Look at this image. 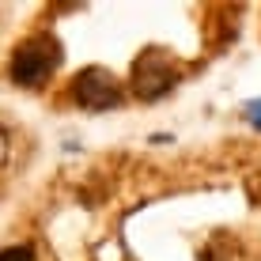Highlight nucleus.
Segmentation results:
<instances>
[{
    "instance_id": "1",
    "label": "nucleus",
    "mask_w": 261,
    "mask_h": 261,
    "mask_svg": "<svg viewBox=\"0 0 261 261\" xmlns=\"http://www.w3.org/2000/svg\"><path fill=\"white\" fill-rule=\"evenodd\" d=\"M61 42L53 34H31L12 49V80L19 87H42L61 68Z\"/></svg>"
},
{
    "instance_id": "2",
    "label": "nucleus",
    "mask_w": 261,
    "mask_h": 261,
    "mask_svg": "<svg viewBox=\"0 0 261 261\" xmlns=\"http://www.w3.org/2000/svg\"><path fill=\"white\" fill-rule=\"evenodd\" d=\"M178 84V65L170 61V53L163 49H144L133 65V95L144 102H155L163 98L170 87Z\"/></svg>"
},
{
    "instance_id": "3",
    "label": "nucleus",
    "mask_w": 261,
    "mask_h": 261,
    "mask_svg": "<svg viewBox=\"0 0 261 261\" xmlns=\"http://www.w3.org/2000/svg\"><path fill=\"white\" fill-rule=\"evenodd\" d=\"M72 98H76L84 110H110V106L121 102V84H118V76H114L110 68L87 65L72 80Z\"/></svg>"
},
{
    "instance_id": "4",
    "label": "nucleus",
    "mask_w": 261,
    "mask_h": 261,
    "mask_svg": "<svg viewBox=\"0 0 261 261\" xmlns=\"http://www.w3.org/2000/svg\"><path fill=\"white\" fill-rule=\"evenodd\" d=\"M201 261H239V246L231 235H212V242L204 246Z\"/></svg>"
},
{
    "instance_id": "5",
    "label": "nucleus",
    "mask_w": 261,
    "mask_h": 261,
    "mask_svg": "<svg viewBox=\"0 0 261 261\" xmlns=\"http://www.w3.org/2000/svg\"><path fill=\"white\" fill-rule=\"evenodd\" d=\"M0 261H34V246L23 242V246H4L0 250Z\"/></svg>"
},
{
    "instance_id": "6",
    "label": "nucleus",
    "mask_w": 261,
    "mask_h": 261,
    "mask_svg": "<svg viewBox=\"0 0 261 261\" xmlns=\"http://www.w3.org/2000/svg\"><path fill=\"white\" fill-rule=\"evenodd\" d=\"M246 121L261 129V102H250V106H246Z\"/></svg>"
},
{
    "instance_id": "7",
    "label": "nucleus",
    "mask_w": 261,
    "mask_h": 261,
    "mask_svg": "<svg viewBox=\"0 0 261 261\" xmlns=\"http://www.w3.org/2000/svg\"><path fill=\"white\" fill-rule=\"evenodd\" d=\"M8 148H12V140H8V133L0 129V167H4V159H8Z\"/></svg>"
}]
</instances>
